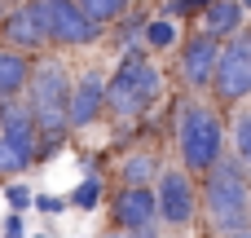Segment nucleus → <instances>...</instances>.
Returning <instances> with one entry per match:
<instances>
[{
	"instance_id": "nucleus-1",
	"label": "nucleus",
	"mask_w": 251,
	"mask_h": 238,
	"mask_svg": "<svg viewBox=\"0 0 251 238\" xmlns=\"http://www.w3.org/2000/svg\"><path fill=\"white\" fill-rule=\"evenodd\" d=\"M71 88H75V75H71L66 57L35 53L26 93H22V102L35 119V163H49L71 141Z\"/></svg>"
},
{
	"instance_id": "nucleus-2",
	"label": "nucleus",
	"mask_w": 251,
	"mask_h": 238,
	"mask_svg": "<svg viewBox=\"0 0 251 238\" xmlns=\"http://www.w3.org/2000/svg\"><path fill=\"white\" fill-rule=\"evenodd\" d=\"M168 97V84H163V71L159 62L150 57L146 44L119 53L115 71L106 75V119L115 124H141L159 110V102Z\"/></svg>"
},
{
	"instance_id": "nucleus-3",
	"label": "nucleus",
	"mask_w": 251,
	"mask_h": 238,
	"mask_svg": "<svg viewBox=\"0 0 251 238\" xmlns=\"http://www.w3.org/2000/svg\"><path fill=\"white\" fill-rule=\"evenodd\" d=\"M199 203L203 221L216 238L251 230V168L238 155H221L203 177H199Z\"/></svg>"
},
{
	"instance_id": "nucleus-4",
	"label": "nucleus",
	"mask_w": 251,
	"mask_h": 238,
	"mask_svg": "<svg viewBox=\"0 0 251 238\" xmlns=\"http://www.w3.org/2000/svg\"><path fill=\"white\" fill-rule=\"evenodd\" d=\"M172 141H176V159L185 172L203 177L225 150H229V124L225 110L207 97H185L176 119H172Z\"/></svg>"
},
{
	"instance_id": "nucleus-5",
	"label": "nucleus",
	"mask_w": 251,
	"mask_h": 238,
	"mask_svg": "<svg viewBox=\"0 0 251 238\" xmlns=\"http://www.w3.org/2000/svg\"><path fill=\"white\" fill-rule=\"evenodd\" d=\"M247 97H251V26H243L221 49V62H216L207 102H216L221 110H238Z\"/></svg>"
},
{
	"instance_id": "nucleus-6",
	"label": "nucleus",
	"mask_w": 251,
	"mask_h": 238,
	"mask_svg": "<svg viewBox=\"0 0 251 238\" xmlns=\"http://www.w3.org/2000/svg\"><path fill=\"white\" fill-rule=\"evenodd\" d=\"M154 203H159V225L181 234V230H194V221L203 216V203H199V177L185 172L181 163L176 168H163L159 181H154Z\"/></svg>"
},
{
	"instance_id": "nucleus-7",
	"label": "nucleus",
	"mask_w": 251,
	"mask_h": 238,
	"mask_svg": "<svg viewBox=\"0 0 251 238\" xmlns=\"http://www.w3.org/2000/svg\"><path fill=\"white\" fill-rule=\"evenodd\" d=\"M35 168V119L26 102H0V181Z\"/></svg>"
},
{
	"instance_id": "nucleus-8",
	"label": "nucleus",
	"mask_w": 251,
	"mask_h": 238,
	"mask_svg": "<svg viewBox=\"0 0 251 238\" xmlns=\"http://www.w3.org/2000/svg\"><path fill=\"white\" fill-rule=\"evenodd\" d=\"M40 22H44V35L53 49H88L106 35L101 22H93L75 0H31Z\"/></svg>"
},
{
	"instance_id": "nucleus-9",
	"label": "nucleus",
	"mask_w": 251,
	"mask_h": 238,
	"mask_svg": "<svg viewBox=\"0 0 251 238\" xmlns=\"http://www.w3.org/2000/svg\"><path fill=\"white\" fill-rule=\"evenodd\" d=\"M106 208H110V230H119L128 238H163L154 185H115Z\"/></svg>"
},
{
	"instance_id": "nucleus-10",
	"label": "nucleus",
	"mask_w": 251,
	"mask_h": 238,
	"mask_svg": "<svg viewBox=\"0 0 251 238\" xmlns=\"http://www.w3.org/2000/svg\"><path fill=\"white\" fill-rule=\"evenodd\" d=\"M221 49H225V40H216L212 31H203V26L185 31L181 44H176V79L190 93H207L212 75H216V62H221Z\"/></svg>"
},
{
	"instance_id": "nucleus-11",
	"label": "nucleus",
	"mask_w": 251,
	"mask_h": 238,
	"mask_svg": "<svg viewBox=\"0 0 251 238\" xmlns=\"http://www.w3.org/2000/svg\"><path fill=\"white\" fill-rule=\"evenodd\" d=\"M101 119H106V71L88 66L75 75V88H71V132H88Z\"/></svg>"
},
{
	"instance_id": "nucleus-12",
	"label": "nucleus",
	"mask_w": 251,
	"mask_h": 238,
	"mask_svg": "<svg viewBox=\"0 0 251 238\" xmlns=\"http://www.w3.org/2000/svg\"><path fill=\"white\" fill-rule=\"evenodd\" d=\"M0 44L4 49H18V53H31V57L49 49L44 22H40V13H35L31 0H22V4H13V9L0 13Z\"/></svg>"
},
{
	"instance_id": "nucleus-13",
	"label": "nucleus",
	"mask_w": 251,
	"mask_h": 238,
	"mask_svg": "<svg viewBox=\"0 0 251 238\" xmlns=\"http://www.w3.org/2000/svg\"><path fill=\"white\" fill-rule=\"evenodd\" d=\"M163 168H168V163H163V155H159V150H146V146H137V150L119 155V168H115V177H119V185H154Z\"/></svg>"
},
{
	"instance_id": "nucleus-14",
	"label": "nucleus",
	"mask_w": 251,
	"mask_h": 238,
	"mask_svg": "<svg viewBox=\"0 0 251 238\" xmlns=\"http://www.w3.org/2000/svg\"><path fill=\"white\" fill-rule=\"evenodd\" d=\"M199 26L212 31L216 40H234L247 26V0H216V4H207L203 18H199Z\"/></svg>"
},
{
	"instance_id": "nucleus-15",
	"label": "nucleus",
	"mask_w": 251,
	"mask_h": 238,
	"mask_svg": "<svg viewBox=\"0 0 251 238\" xmlns=\"http://www.w3.org/2000/svg\"><path fill=\"white\" fill-rule=\"evenodd\" d=\"M31 53H18V49H4L0 44V102H18L26 93V79H31Z\"/></svg>"
},
{
	"instance_id": "nucleus-16",
	"label": "nucleus",
	"mask_w": 251,
	"mask_h": 238,
	"mask_svg": "<svg viewBox=\"0 0 251 238\" xmlns=\"http://www.w3.org/2000/svg\"><path fill=\"white\" fill-rule=\"evenodd\" d=\"M141 44H146L150 53H168V49H176V44H181V26H176V18H168V13L150 18V22H146Z\"/></svg>"
},
{
	"instance_id": "nucleus-17",
	"label": "nucleus",
	"mask_w": 251,
	"mask_h": 238,
	"mask_svg": "<svg viewBox=\"0 0 251 238\" xmlns=\"http://www.w3.org/2000/svg\"><path fill=\"white\" fill-rule=\"evenodd\" d=\"M146 13H124L119 22H115V31H110V44L119 49V53H128V49H137L141 44V35H146Z\"/></svg>"
},
{
	"instance_id": "nucleus-18",
	"label": "nucleus",
	"mask_w": 251,
	"mask_h": 238,
	"mask_svg": "<svg viewBox=\"0 0 251 238\" xmlns=\"http://www.w3.org/2000/svg\"><path fill=\"white\" fill-rule=\"evenodd\" d=\"M229 155H238L251 168V106L234 110V124H229Z\"/></svg>"
},
{
	"instance_id": "nucleus-19",
	"label": "nucleus",
	"mask_w": 251,
	"mask_h": 238,
	"mask_svg": "<svg viewBox=\"0 0 251 238\" xmlns=\"http://www.w3.org/2000/svg\"><path fill=\"white\" fill-rule=\"evenodd\" d=\"M75 4H79V9H84L93 22H101L106 31H110V26H115L124 13L132 9V0H75Z\"/></svg>"
},
{
	"instance_id": "nucleus-20",
	"label": "nucleus",
	"mask_w": 251,
	"mask_h": 238,
	"mask_svg": "<svg viewBox=\"0 0 251 238\" xmlns=\"http://www.w3.org/2000/svg\"><path fill=\"white\" fill-rule=\"evenodd\" d=\"M101 199H106V181H101V177H84V181L66 194V203H71V208H79V212L101 208Z\"/></svg>"
},
{
	"instance_id": "nucleus-21",
	"label": "nucleus",
	"mask_w": 251,
	"mask_h": 238,
	"mask_svg": "<svg viewBox=\"0 0 251 238\" xmlns=\"http://www.w3.org/2000/svg\"><path fill=\"white\" fill-rule=\"evenodd\" d=\"M4 203H9V212H18V216H22L26 208H35V194H31L22 181H9V185H4Z\"/></svg>"
},
{
	"instance_id": "nucleus-22",
	"label": "nucleus",
	"mask_w": 251,
	"mask_h": 238,
	"mask_svg": "<svg viewBox=\"0 0 251 238\" xmlns=\"http://www.w3.org/2000/svg\"><path fill=\"white\" fill-rule=\"evenodd\" d=\"M35 208L49 212V216H57V212L66 208V199H57V194H35Z\"/></svg>"
},
{
	"instance_id": "nucleus-23",
	"label": "nucleus",
	"mask_w": 251,
	"mask_h": 238,
	"mask_svg": "<svg viewBox=\"0 0 251 238\" xmlns=\"http://www.w3.org/2000/svg\"><path fill=\"white\" fill-rule=\"evenodd\" d=\"M4 238H22V216H18V212L4 216Z\"/></svg>"
},
{
	"instance_id": "nucleus-24",
	"label": "nucleus",
	"mask_w": 251,
	"mask_h": 238,
	"mask_svg": "<svg viewBox=\"0 0 251 238\" xmlns=\"http://www.w3.org/2000/svg\"><path fill=\"white\" fill-rule=\"evenodd\" d=\"M97 238H128V234H119V230H106V234H97Z\"/></svg>"
},
{
	"instance_id": "nucleus-25",
	"label": "nucleus",
	"mask_w": 251,
	"mask_h": 238,
	"mask_svg": "<svg viewBox=\"0 0 251 238\" xmlns=\"http://www.w3.org/2000/svg\"><path fill=\"white\" fill-rule=\"evenodd\" d=\"M35 238H57V234H53V230H40V234H35Z\"/></svg>"
},
{
	"instance_id": "nucleus-26",
	"label": "nucleus",
	"mask_w": 251,
	"mask_h": 238,
	"mask_svg": "<svg viewBox=\"0 0 251 238\" xmlns=\"http://www.w3.org/2000/svg\"><path fill=\"white\" fill-rule=\"evenodd\" d=\"M229 238H251V230H243V234H229Z\"/></svg>"
}]
</instances>
